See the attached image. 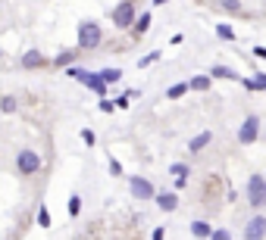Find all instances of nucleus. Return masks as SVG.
Masks as SVG:
<instances>
[{"label": "nucleus", "instance_id": "nucleus-1", "mask_svg": "<svg viewBox=\"0 0 266 240\" xmlns=\"http://www.w3.org/2000/svg\"><path fill=\"white\" fill-rule=\"evenodd\" d=\"M100 41H103V31L97 22H91V19L79 22V47L82 50H94V47H100Z\"/></svg>", "mask_w": 266, "mask_h": 240}, {"label": "nucleus", "instance_id": "nucleus-2", "mask_svg": "<svg viewBox=\"0 0 266 240\" xmlns=\"http://www.w3.org/2000/svg\"><path fill=\"white\" fill-rule=\"evenodd\" d=\"M41 156H38L34 150H19V156H16V172L22 175V178H31V175H38L41 172Z\"/></svg>", "mask_w": 266, "mask_h": 240}, {"label": "nucleus", "instance_id": "nucleus-3", "mask_svg": "<svg viewBox=\"0 0 266 240\" xmlns=\"http://www.w3.org/2000/svg\"><path fill=\"white\" fill-rule=\"evenodd\" d=\"M247 203L254 209H263V203H266V178L260 172H254L247 181Z\"/></svg>", "mask_w": 266, "mask_h": 240}, {"label": "nucleus", "instance_id": "nucleus-4", "mask_svg": "<svg viewBox=\"0 0 266 240\" xmlns=\"http://www.w3.org/2000/svg\"><path fill=\"white\" fill-rule=\"evenodd\" d=\"M135 4L132 0H122V4H116V10H113V25L116 28H129L132 22H135Z\"/></svg>", "mask_w": 266, "mask_h": 240}, {"label": "nucleus", "instance_id": "nucleus-5", "mask_svg": "<svg viewBox=\"0 0 266 240\" xmlns=\"http://www.w3.org/2000/svg\"><path fill=\"white\" fill-rule=\"evenodd\" d=\"M257 134H260V115H247L244 122H241V128H238V144H254L257 141Z\"/></svg>", "mask_w": 266, "mask_h": 240}, {"label": "nucleus", "instance_id": "nucleus-6", "mask_svg": "<svg viewBox=\"0 0 266 240\" xmlns=\"http://www.w3.org/2000/svg\"><path fill=\"white\" fill-rule=\"evenodd\" d=\"M129 193L135 199H154V184L141 175H135V178H129Z\"/></svg>", "mask_w": 266, "mask_h": 240}, {"label": "nucleus", "instance_id": "nucleus-7", "mask_svg": "<svg viewBox=\"0 0 266 240\" xmlns=\"http://www.w3.org/2000/svg\"><path fill=\"white\" fill-rule=\"evenodd\" d=\"M44 66H50V59L38 50V47H31V50H25L22 53V69H28V72H34V69H44Z\"/></svg>", "mask_w": 266, "mask_h": 240}, {"label": "nucleus", "instance_id": "nucleus-8", "mask_svg": "<svg viewBox=\"0 0 266 240\" xmlns=\"http://www.w3.org/2000/svg\"><path fill=\"white\" fill-rule=\"evenodd\" d=\"M244 237H247V240H263V237H266V215H260V212H257V215L251 218V225H247Z\"/></svg>", "mask_w": 266, "mask_h": 240}, {"label": "nucleus", "instance_id": "nucleus-9", "mask_svg": "<svg viewBox=\"0 0 266 240\" xmlns=\"http://www.w3.org/2000/svg\"><path fill=\"white\" fill-rule=\"evenodd\" d=\"M154 199H157V206L163 209V212H172V209H179V196L172 193V190H154Z\"/></svg>", "mask_w": 266, "mask_h": 240}, {"label": "nucleus", "instance_id": "nucleus-10", "mask_svg": "<svg viewBox=\"0 0 266 240\" xmlns=\"http://www.w3.org/2000/svg\"><path fill=\"white\" fill-rule=\"evenodd\" d=\"M188 85V91H198V94H207L210 88H213V78L210 75H194L191 82H185Z\"/></svg>", "mask_w": 266, "mask_h": 240}, {"label": "nucleus", "instance_id": "nucleus-11", "mask_svg": "<svg viewBox=\"0 0 266 240\" xmlns=\"http://www.w3.org/2000/svg\"><path fill=\"white\" fill-rule=\"evenodd\" d=\"M150 19H154V16H150V13H141V16H135V22L129 25V28H132V34H135V37H141V34H147V28H150Z\"/></svg>", "mask_w": 266, "mask_h": 240}, {"label": "nucleus", "instance_id": "nucleus-12", "mask_svg": "<svg viewBox=\"0 0 266 240\" xmlns=\"http://www.w3.org/2000/svg\"><path fill=\"white\" fill-rule=\"evenodd\" d=\"M210 78H229V82H241V72L225 69V66H213V69H210Z\"/></svg>", "mask_w": 266, "mask_h": 240}, {"label": "nucleus", "instance_id": "nucleus-13", "mask_svg": "<svg viewBox=\"0 0 266 240\" xmlns=\"http://www.w3.org/2000/svg\"><path fill=\"white\" fill-rule=\"evenodd\" d=\"M210 141H213V134H210V131H201L198 137H191V144H188V150H191V153H201V150H204V147H207Z\"/></svg>", "mask_w": 266, "mask_h": 240}, {"label": "nucleus", "instance_id": "nucleus-14", "mask_svg": "<svg viewBox=\"0 0 266 240\" xmlns=\"http://www.w3.org/2000/svg\"><path fill=\"white\" fill-rule=\"evenodd\" d=\"M72 59H75V50H60V53L50 59V66H54V69H63V66H69Z\"/></svg>", "mask_w": 266, "mask_h": 240}, {"label": "nucleus", "instance_id": "nucleus-15", "mask_svg": "<svg viewBox=\"0 0 266 240\" xmlns=\"http://www.w3.org/2000/svg\"><path fill=\"white\" fill-rule=\"evenodd\" d=\"M219 7H222V10H229V13H235V16H244L241 0H219Z\"/></svg>", "mask_w": 266, "mask_h": 240}, {"label": "nucleus", "instance_id": "nucleus-16", "mask_svg": "<svg viewBox=\"0 0 266 240\" xmlns=\"http://www.w3.org/2000/svg\"><path fill=\"white\" fill-rule=\"evenodd\" d=\"M119 78H122L119 69H103V72H100V82H107V85H116Z\"/></svg>", "mask_w": 266, "mask_h": 240}, {"label": "nucleus", "instance_id": "nucleus-17", "mask_svg": "<svg viewBox=\"0 0 266 240\" xmlns=\"http://www.w3.org/2000/svg\"><path fill=\"white\" fill-rule=\"evenodd\" d=\"M210 231H213V228H210L207 222H191V234H194V237H210Z\"/></svg>", "mask_w": 266, "mask_h": 240}, {"label": "nucleus", "instance_id": "nucleus-18", "mask_svg": "<svg viewBox=\"0 0 266 240\" xmlns=\"http://www.w3.org/2000/svg\"><path fill=\"white\" fill-rule=\"evenodd\" d=\"M185 91H188V85L182 82V85H172V88L166 91V97H169V100H179V97H185Z\"/></svg>", "mask_w": 266, "mask_h": 240}, {"label": "nucleus", "instance_id": "nucleus-19", "mask_svg": "<svg viewBox=\"0 0 266 240\" xmlns=\"http://www.w3.org/2000/svg\"><path fill=\"white\" fill-rule=\"evenodd\" d=\"M169 172H172L175 178H188V166H185V163H172V166H169Z\"/></svg>", "mask_w": 266, "mask_h": 240}, {"label": "nucleus", "instance_id": "nucleus-20", "mask_svg": "<svg viewBox=\"0 0 266 240\" xmlns=\"http://www.w3.org/2000/svg\"><path fill=\"white\" fill-rule=\"evenodd\" d=\"M216 34H219V37H225V41H235V31H232L229 25H216Z\"/></svg>", "mask_w": 266, "mask_h": 240}, {"label": "nucleus", "instance_id": "nucleus-21", "mask_svg": "<svg viewBox=\"0 0 266 240\" xmlns=\"http://www.w3.org/2000/svg\"><path fill=\"white\" fill-rule=\"evenodd\" d=\"M38 225H41V228H47V225H50V212H47V206L38 209Z\"/></svg>", "mask_w": 266, "mask_h": 240}, {"label": "nucleus", "instance_id": "nucleus-22", "mask_svg": "<svg viewBox=\"0 0 266 240\" xmlns=\"http://www.w3.org/2000/svg\"><path fill=\"white\" fill-rule=\"evenodd\" d=\"M79 212H82V199H79V196H72V199H69V215L75 218Z\"/></svg>", "mask_w": 266, "mask_h": 240}, {"label": "nucleus", "instance_id": "nucleus-23", "mask_svg": "<svg viewBox=\"0 0 266 240\" xmlns=\"http://www.w3.org/2000/svg\"><path fill=\"white\" fill-rule=\"evenodd\" d=\"M0 109H4V112H16V97H4V100H0Z\"/></svg>", "mask_w": 266, "mask_h": 240}, {"label": "nucleus", "instance_id": "nucleus-24", "mask_svg": "<svg viewBox=\"0 0 266 240\" xmlns=\"http://www.w3.org/2000/svg\"><path fill=\"white\" fill-rule=\"evenodd\" d=\"M157 59H160V50H154V53H147V56H144V59L138 63V69H144V66H150V63H157Z\"/></svg>", "mask_w": 266, "mask_h": 240}, {"label": "nucleus", "instance_id": "nucleus-25", "mask_svg": "<svg viewBox=\"0 0 266 240\" xmlns=\"http://www.w3.org/2000/svg\"><path fill=\"white\" fill-rule=\"evenodd\" d=\"M82 141H85L88 147H94V144H97V137H94V131H91V128H82Z\"/></svg>", "mask_w": 266, "mask_h": 240}, {"label": "nucleus", "instance_id": "nucleus-26", "mask_svg": "<svg viewBox=\"0 0 266 240\" xmlns=\"http://www.w3.org/2000/svg\"><path fill=\"white\" fill-rule=\"evenodd\" d=\"M254 85H257V91H266V75L257 69V75H254Z\"/></svg>", "mask_w": 266, "mask_h": 240}, {"label": "nucleus", "instance_id": "nucleus-27", "mask_svg": "<svg viewBox=\"0 0 266 240\" xmlns=\"http://www.w3.org/2000/svg\"><path fill=\"white\" fill-rule=\"evenodd\" d=\"M110 175H113V178H119V175H122V166L116 163V159H110Z\"/></svg>", "mask_w": 266, "mask_h": 240}, {"label": "nucleus", "instance_id": "nucleus-28", "mask_svg": "<svg viewBox=\"0 0 266 240\" xmlns=\"http://www.w3.org/2000/svg\"><path fill=\"white\" fill-rule=\"evenodd\" d=\"M210 237H213V240H229L232 234H229V231H222V228H219V231H210Z\"/></svg>", "mask_w": 266, "mask_h": 240}, {"label": "nucleus", "instance_id": "nucleus-29", "mask_svg": "<svg viewBox=\"0 0 266 240\" xmlns=\"http://www.w3.org/2000/svg\"><path fill=\"white\" fill-rule=\"evenodd\" d=\"M100 109H103V112H113V109H116V106H113L110 100H100Z\"/></svg>", "mask_w": 266, "mask_h": 240}, {"label": "nucleus", "instance_id": "nucleus-30", "mask_svg": "<svg viewBox=\"0 0 266 240\" xmlns=\"http://www.w3.org/2000/svg\"><path fill=\"white\" fill-rule=\"evenodd\" d=\"M163 4H169V0H154V7H163Z\"/></svg>", "mask_w": 266, "mask_h": 240}]
</instances>
